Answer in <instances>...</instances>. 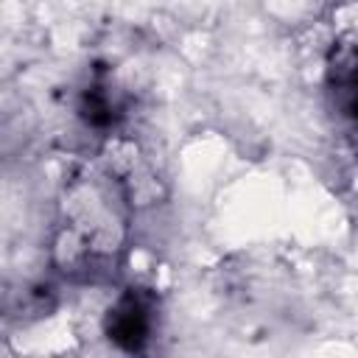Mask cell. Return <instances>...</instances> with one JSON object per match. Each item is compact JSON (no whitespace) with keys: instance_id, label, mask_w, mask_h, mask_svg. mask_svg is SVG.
Masks as SVG:
<instances>
[{"instance_id":"1","label":"cell","mask_w":358,"mask_h":358,"mask_svg":"<svg viewBox=\"0 0 358 358\" xmlns=\"http://www.w3.org/2000/svg\"><path fill=\"white\" fill-rule=\"evenodd\" d=\"M151 324H154V299L140 288H129L109 308L103 330L109 341H115L120 350L140 352L151 336Z\"/></svg>"},{"instance_id":"2","label":"cell","mask_w":358,"mask_h":358,"mask_svg":"<svg viewBox=\"0 0 358 358\" xmlns=\"http://www.w3.org/2000/svg\"><path fill=\"white\" fill-rule=\"evenodd\" d=\"M327 92L338 115L358 123V48L336 45L327 56Z\"/></svg>"},{"instance_id":"3","label":"cell","mask_w":358,"mask_h":358,"mask_svg":"<svg viewBox=\"0 0 358 358\" xmlns=\"http://www.w3.org/2000/svg\"><path fill=\"white\" fill-rule=\"evenodd\" d=\"M78 115H81L90 126H98V129H103V126L115 123V120H117V115H120V103H117V98H115L112 87H109V84H103V81H92V84L81 92Z\"/></svg>"}]
</instances>
